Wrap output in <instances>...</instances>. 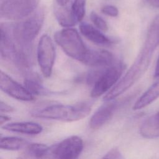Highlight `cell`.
<instances>
[{"label": "cell", "mask_w": 159, "mask_h": 159, "mask_svg": "<svg viewBox=\"0 0 159 159\" xmlns=\"http://www.w3.org/2000/svg\"><path fill=\"white\" fill-rule=\"evenodd\" d=\"M0 87L4 93L17 100L31 101L34 99V95L25 86L18 83L2 70L0 73Z\"/></svg>", "instance_id": "obj_9"}, {"label": "cell", "mask_w": 159, "mask_h": 159, "mask_svg": "<svg viewBox=\"0 0 159 159\" xmlns=\"http://www.w3.org/2000/svg\"><path fill=\"white\" fill-rule=\"evenodd\" d=\"M159 45V15L152 21L146 39L132 66L124 76L104 96V100L115 99L135 84L145 73L155 48Z\"/></svg>", "instance_id": "obj_1"}, {"label": "cell", "mask_w": 159, "mask_h": 159, "mask_svg": "<svg viewBox=\"0 0 159 159\" xmlns=\"http://www.w3.org/2000/svg\"><path fill=\"white\" fill-rule=\"evenodd\" d=\"M71 9L77 22H81L85 15L86 0H74Z\"/></svg>", "instance_id": "obj_20"}, {"label": "cell", "mask_w": 159, "mask_h": 159, "mask_svg": "<svg viewBox=\"0 0 159 159\" xmlns=\"http://www.w3.org/2000/svg\"><path fill=\"white\" fill-rule=\"evenodd\" d=\"M123 69V65L120 62L104 68L92 86L91 96L97 98L107 92L118 82Z\"/></svg>", "instance_id": "obj_6"}, {"label": "cell", "mask_w": 159, "mask_h": 159, "mask_svg": "<svg viewBox=\"0 0 159 159\" xmlns=\"http://www.w3.org/2000/svg\"><path fill=\"white\" fill-rule=\"evenodd\" d=\"M104 158H122L123 157L120 152V151L117 148H112L111 150H109L104 157Z\"/></svg>", "instance_id": "obj_23"}, {"label": "cell", "mask_w": 159, "mask_h": 159, "mask_svg": "<svg viewBox=\"0 0 159 159\" xmlns=\"http://www.w3.org/2000/svg\"><path fill=\"white\" fill-rule=\"evenodd\" d=\"M55 56V48L52 40L47 34L43 35L37 45V57L40 70L46 78L52 75Z\"/></svg>", "instance_id": "obj_8"}, {"label": "cell", "mask_w": 159, "mask_h": 159, "mask_svg": "<svg viewBox=\"0 0 159 159\" xmlns=\"http://www.w3.org/2000/svg\"><path fill=\"white\" fill-rule=\"evenodd\" d=\"M159 97V80L154 83L135 102L134 110L141 109L155 101Z\"/></svg>", "instance_id": "obj_14"}, {"label": "cell", "mask_w": 159, "mask_h": 159, "mask_svg": "<svg viewBox=\"0 0 159 159\" xmlns=\"http://www.w3.org/2000/svg\"><path fill=\"white\" fill-rule=\"evenodd\" d=\"M24 83L26 89L33 95H46L51 93L43 86L41 80L37 75L30 74L27 76Z\"/></svg>", "instance_id": "obj_17"}, {"label": "cell", "mask_w": 159, "mask_h": 159, "mask_svg": "<svg viewBox=\"0 0 159 159\" xmlns=\"http://www.w3.org/2000/svg\"><path fill=\"white\" fill-rule=\"evenodd\" d=\"M56 43L71 58L82 62L89 48L86 47L76 29L65 27L54 35Z\"/></svg>", "instance_id": "obj_4"}, {"label": "cell", "mask_w": 159, "mask_h": 159, "mask_svg": "<svg viewBox=\"0 0 159 159\" xmlns=\"http://www.w3.org/2000/svg\"><path fill=\"white\" fill-rule=\"evenodd\" d=\"M44 18L43 9H39L12 25H7L15 44L29 56L32 57V44L43 25Z\"/></svg>", "instance_id": "obj_2"}, {"label": "cell", "mask_w": 159, "mask_h": 159, "mask_svg": "<svg viewBox=\"0 0 159 159\" xmlns=\"http://www.w3.org/2000/svg\"><path fill=\"white\" fill-rule=\"evenodd\" d=\"M101 12L108 16H111L113 17H117L119 14L118 9L116 6L112 5L104 6L101 9Z\"/></svg>", "instance_id": "obj_22"}, {"label": "cell", "mask_w": 159, "mask_h": 159, "mask_svg": "<svg viewBox=\"0 0 159 159\" xmlns=\"http://www.w3.org/2000/svg\"><path fill=\"white\" fill-rule=\"evenodd\" d=\"M55 11V16L58 24L63 27H72L78 22L76 20L71 8L65 6H59Z\"/></svg>", "instance_id": "obj_16"}, {"label": "cell", "mask_w": 159, "mask_h": 159, "mask_svg": "<svg viewBox=\"0 0 159 159\" xmlns=\"http://www.w3.org/2000/svg\"><path fill=\"white\" fill-rule=\"evenodd\" d=\"M80 30L81 33L89 40L98 45H110L113 41L112 39L105 35L99 29H96L92 25L82 22L80 25Z\"/></svg>", "instance_id": "obj_12"}, {"label": "cell", "mask_w": 159, "mask_h": 159, "mask_svg": "<svg viewBox=\"0 0 159 159\" xmlns=\"http://www.w3.org/2000/svg\"><path fill=\"white\" fill-rule=\"evenodd\" d=\"M9 120H10L9 117H8L7 116L1 114V116H0V124H1V125H2L4 123L9 121Z\"/></svg>", "instance_id": "obj_26"}, {"label": "cell", "mask_w": 159, "mask_h": 159, "mask_svg": "<svg viewBox=\"0 0 159 159\" xmlns=\"http://www.w3.org/2000/svg\"><path fill=\"white\" fill-rule=\"evenodd\" d=\"M40 0H4L0 8L1 17L9 20H21L33 13Z\"/></svg>", "instance_id": "obj_5"}, {"label": "cell", "mask_w": 159, "mask_h": 159, "mask_svg": "<svg viewBox=\"0 0 159 159\" xmlns=\"http://www.w3.org/2000/svg\"><path fill=\"white\" fill-rule=\"evenodd\" d=\"M145 1L152 7L159 8V0H145Z\"/></svg>", "instance_id": "obj_25"}, {"label": "cell", "mask_w": 159, "mask_h": 159, "mask_svg": "<svg viewBox=\"0 0 159 159\" xmlns=\"http://www.w3.org/2000/svg\"><path fill=\"white\" fill-rule=\"evenodd\" d=\"M154 76L157 78H159V57L157 59L155 68V73H154Z\"/></svg>", "instance_id": "obj_27"}, {"label": "cell", "mask_w": 159, "mask_h": 159, "mask_svg": "<svg viewBox=\"0 0 159 159\" xmlns=\"http://www.w3.org/2000/svg\"><path fill=\"white\" fill-rule=\"evenodd\" d=\"M84 148L81 137L73 135L50 147L48 158L74 159L77 158Z\"/></svg>", "instance_id": "obj_7"}, {"label": "cell", "mask_w": 159, "mask_h": 159, "mask_svg": "<svg viewBox=\"0 0 159 159\" xmlns=\"http://www.w3.org/2000/svg\"><path fill=\"white\" fill-rule=\"evenodd\" d=\"M0 111L1 112H4V113L12 112L14 111V109L11 106L1 101L0 103Z\"/></svg>", "instance_id": "obj_24"}, {"label": "cell", "mask_w": 159, "mask_h": 159, "mask_svg": "<svg viewBox=\"0 0 159 159\" xmlns=\"http://www.w3.org/2000/svg\"><path fill=\"white\" fill-rule=\"evenodd\" d=\"M58 6H65L70 0H56Z\"/></svg>", "instance_id": "obj_28"}, {"label": "cell", "mask_w": 159, "mask_h": 159, "mask_svg": "<svg viewBox=\"0 0 159 159\" xmlns=\"http://www.w3.org/2000/svg\"><path fill=\"white\" fill-rule=\"evenodd\" d=\"M28 145L25 139L17 137H4L1 138L0 148L6 150H18Z\"/></svg>", "instance_id": "obj_18"}, {"label": "cell", "mask_w": 159, "mask_h": 159, "mask_svg": "<svg viewBox=\"0 0 159 159\" xmlns=\"http://www.w3.org/2000/svg\"><path fill=\"white\" fill-rule=\"evenodd\" d=\"M119 103L114 99L106 101L94 113L89 120V127L92 129H98L109 121L117 109Z\"/></svg>", "instance_id": "obj_10"}, {"label": "cell", "mask_w": 159, "mask_h": 159, "mask_svg": "<svg viewBox=\"0 0 159 159\" xmlns=\"http://www.w3.org/2000/svg\"><path fill=\"white\" fill-rule=\"evenodd\" d=\"M140 134L146 139H155L159 137V120L155 114L146 119L141 124Z\"/></svg>", "instance_id": "obj_15"}, {"label": "cell", "mask_w": 159, "mask_h": 159, "mask_svg": "<svg viewBox=\"0 0 159 159\" xmlns=\"http://www.w3.org/2000/svg\"><path fill=\"white\" fill-rule=\"evenodd\" d=\"M50 147L39 143H28L25 147V154L34 158H48Z\"/></svg>", "instance_id": "obj_19"}, {"label": "cell", "mask_w": 159, "mask_h": 159, "mask_svg": "<svg viewBox=\"0 0 159 159\" xmlns=\"http://www.w3.org/2000/svg\"><path fill=\"white\" fill-rule=\"evenodd\" d=\"M91 106L88 103L80 102L75 105L53 104L32 112L34 117L73 122L82 119L89 115Z\"/></svg>", "instance_id": "obj_3"}, {"label": "cell", "mask_w": 159, "mask_h": 159, "mask_svg": "<svg viewBox=\"0 0 159 159\" xmlns=\"http://www.w3.org/2000/svg\"><path fill=\"white\" fill-rule=\"evenodd\" d=\"M4 130L28 135H37L42 132L41 125L34 122H16L1 125Z\"/></svg>", "instance_id": "obj_13"}, {"label": "cell", "mask_w": 159, "mask_h": 159, "mask_svg": "<svg viewBox=\"0 0 159 159\" xmlns=\"http://www.w3.org/2000/svg\"><path fill=\"white\" fill-rule=\"evenodd\" d=\"M114 57L110 52L104 50L88 49L82 61L86 65L93 68H104L114 65Z\"/></svg>", "instance_id": "obj_11"}, {"label": "cell", "mask_w": 159, "mask_h": 159, "mask_svg": "<svg viewBox=\"0 0 159 159\" xmlns=\"http://www.w3.org/2000/svg\"><path fill=\"white\" fill-rule=\"evenodd\" d=\"M155 115H156V116H157V119H158V120H159V111H158L157 114H155Z\"/></svg>", "instance_id": "obj_29"}, {"label": "cell", "mask_w": 159, "mask_h": 159, "mask_svg": "<svg viewBox=\"0 0 159 159\" xmlns=\"http://www.w3.org/2000/svg\"><path fill=\"white\" fill-rule=\"evenodd\" d=\"M90 19L98 29L102 31L107 30L108 25L106 22L97 13H96L95 12H91L90 14Z\"/></svg>", "instance_id": "obj_21"}]
</instances>
